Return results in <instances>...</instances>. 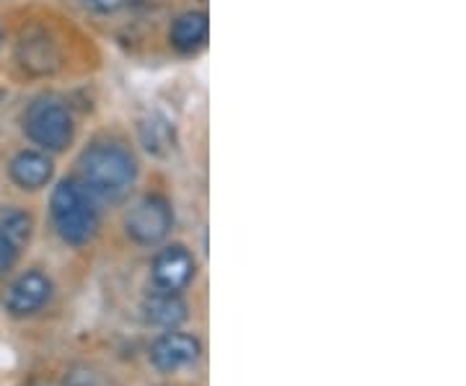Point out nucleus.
Masks as SVG:
<instances>
[{
  "label": "nucleus",
  "instance_id": "f257e3e1",
  "mask_svg": "<svg viewBox=\"0 0 466 386\" xmlns=\"http://www.w3.org/2000/svg\"><path fill=\"white\" fill-rule=\"evenodd\" d=\"M81 185L94 200L122 202L137 179V161L133 153L116 143H94L78 158Z\"/></svg>",
  "mask_w": 466,
  "mask_h": 386
},
{
  "label": "nucleus",
  "instance_id": "2eb2a0df",
  "mask_svg": "<svg viewBox=\"0 0 466 386\" xmlns=\"http://www.w3.org/2000/svg\"><path fill=\"white\" fill-rule=\"evenodd\" d=\"M66 386H96V379L88 371H78V373H70V379H66Z\"/></svg>",
  "mask_w": 466,
  "mask_h": 386
},
{
  "label": "nucleus",
  "instance_id": "f8f14e48",
  "mask_svg": "<svg viewBox=\"0 0 466 386\" xmlns=\"http://www.w3.org/2000/svg\"><path fill=\"white\" fill-rule=\"evenodd\" d=\"M32 231H34V220L26 210L21 208H0V236L5 241H11L16 249L26 247L32 241Z\"/></svg>",
  "mask_w": 466,
  "mask_h": 386
},
{
  "label": "nucleus",
  "instance_id": "f03ea898",
  "mask_svg": "<svg viewBox=\"0 0 466 386\" xmlns=\"http://www.w3.org/2000/svg\"><path fill=\"white\" fill-rule=\"evenodd\" d=\"M50 218L55 234L67 247H86L99 231V210L78 179H63L52 189Z\"/></svg>",
  "mask_w": 466,
  "mask_h": 386
},
{
  "label": "nucleus",
  "instance_id": "7ed1b4c3",
  "mask_svg": "<svg viewBox=\"0 0 466 386\" xmlns=\"http://www.w3.org/2000/svg\"><path fill=\"white\" fill-rule=\"evenodd\" d=\"M73 115L66 104L55 96H39L29 104L24 115V133L45 151H66L73 143Z\"/></svg>",
  "mask_w": 466,
  "mask_h": 386
},
{
  "label": "nucleus",
  "instance_id": "39448f33",
  "mask_svg": "<svg viewBox=\"0 0 466 386\" xmlns=\"http://www.w3.org/2000/svg\"><path fill=\"white\" fill-rule=\"evenodd\" d=\"M202 358L200 337L182 330H164L150 342V366L161 373H179L192 369Z\"/></svg>",
  "mask_w": 466,
  "mask_h": 386
},
{
  "label": "nucleus",
  "instance_id": "423d86ee",
  "mask_svg": "<svg viewBox=\"0 0 466 386\" xmlns=\"http://www.w3.org/2000/svg\"><path fill=\"white\" fill-rule=\"evenodd\" d=\"M52 293H55V286L45 272L26 269L3 290V309L16 320H26V317L39 314L52 301Z\"/></svg>",
  "mask_w": 466,
  "mask_h": 386
},
{
  "label": "nucleus",
  "instance_id": "ddd939ff",
  "mask_svg": "<svg viewBox=\"0 0 466 386\" xmlns=\"http://www.w3.org/2000/svg\"><path fill=\"white\" fill-rule=\"evenodd\" d=\"M18 259V249L11 244V241H5L3 236H0V278H5L14 265H16Z\"/></svg>",
  "mask_w": 466,
  "mask_h": 386
},
{
  "label": "nucleus",
  "instance_id": "0eeeda50",
  "mask_svg": "<svg viewBox=\"0 0 466 386\" xmlns=\"http://www.w3.org/2000/svg\"><path fill=\"white\" fill-rule=\"evenodd\" d=\"M198 275V259L184 244H171L153 257L150 265V283L161 290L182 293Z\"/></svg>",
  "mask_w": 466,
  "mask_h": 386
},
{
  "label": "nucleus",
  "instance_id": "1a4fd4ad",
  "mask_svg": "<svg viewBox=\"0 0 466 386\" xmlns=\"http://www.w3.org/2000/svg\"><path fill=\"white\" fill-rule=\"evenodd\" d=\"M52 171H55V164L45 151H21L8 164V174H11L14 185L29 189V192H36V189L50 185Z\"/></svg>",
  "mask_w": 466,
  "mask_h": 386
},
{
  "label": "nucleus",
  "instance_id": "4468645a",
  "mask_svg": "<svg viewBox=\"0 0 466 386\" xmlns=\"http://www.w3.org/2000/svg\"><path fill=\"white\" fill-rule=\"evenodd\" d=\"M84 3L96 14H115L125 5V0H84Z\"/></svg>",
  "mask_w": 466,
  "mask_h": 386
},
{
  "label": "nucleus",
  "instance_id": "9b49d317",
  "mask_svg": "<svg viewBox=\"0 0 466 386\" xmlns=\"http://www.w3.org/2000/svg\"><path fill=\"white\" fill-rule=\"evenodd\" d=\"M137 133H140L143 148L148 153H153V156H168V153L174 151V146H177L174 127H171V122H168L167 117H161V115H148V117L140 122Z\"/></svg>",
  "mask_w": 466,
  "mask_h": 386
},
{
  "label": "nucleus",
  "instance_id": "9d476101",
  "mask_svg": "<svg viewBox=\"0 0 466 386\" xmlns=\"http://www.w3.org/2000/svg\"><path fill=\"white\" fill-rule=\"evenodd\" d=\"M208 32H210L208 14H202V11H187V14H182V16L171 24L168 39H171V45L179 52L192 55V52H198L205 47Z\"/></svg>",
  "mask_w": 466,
  "mask_h": 386
},
{
  "label": "nucleus",
  "instance_id": "20e7f679",
  "mask_svg": "<svg viewBox=\"0 0 466 386\" xmlns=\"http://www.w3.org/2000/svg\"><path fill=\"white\" fill-rule=\"evenodd\" d=\"M174 226L171 202L161 195H146L125 216V234L133 239L137 247H156L161 244Z\"/></svg>",
  "mask_w": 466,
  "mask_h": 386
},
{
  "label": "nucleus",
  "instance_id": "6e6552de",
  "mask_svg": "<svg viewBox=\"0 0 466 386\" xmlns=\"http://www.w3.org/2000/svg\"><path fill=\"white\" fill-rule=\"evenodd\" d=\"M143 317L148 324L158 327V330H179L184 321H187V301L182 299V293H174V290H161V288H153L143 296Z\"/></svg>",
  "mask_w": 466,
  "mask_h": 386
},
{
  "label": "nucleus",
  "instance_id": "dca6fc26",
  "mask_svg": "<svg viewBox=\"0 0 466 386\" xmlns=\"http://www.w3.org/2000/svg\"><path fill=\"white\" fill-rule=\"evenodd\" d=\"M0 45H3V29H0Z\"/></svg>",
  "mask_w": 466,
  "mask_h": 386
}]
</instances>
